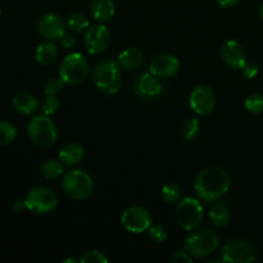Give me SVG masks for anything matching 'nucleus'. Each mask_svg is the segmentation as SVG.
<instances>
[{"mask_svg": "<svg viewBox=\"0 0 263 263\" xmlns=\"http://www.w3.org/2000/svg\"><path fill=\"white\" fill-rule=\"evenodd\" d=\"M194 189L204 202H217L230 189V176L220 167H208L198 174Z\"/></svg>", "mask_w": 263, "mask_h": 263, "instance_id": "nucleus-1", "label": "nucleus"}, {"mask_svg": "<svg viewBox=\"0 0 263 263\" xmlns=\"http://www.w3.org/2000/svg\"><path fill=\"white\" fill-rule=\"evenodd\" d=\"M92 81L97 89L104 95H116L122 85L120 64L109 59L98 63L92 71Z\"/></svg>", "mask_w": 263, "mask_h": 263, "instance_id": "nucleus-2", "label": "nucleus"}, {"mask_svg": "<svg viewBox=\"0 0 263 263\" xmlns=\"http://www.w3.org/2000/svg\"><path fill=\"white\" fill-rule=\"evenodd\" d=\"M64 194L73 200H85L94 193V181L81 170H71L67 172L62 181Z\"/></svg>", "mask_w": 263, "mask_h": 263, "instance_id": "nucleus-3", "label": "nucleus"}, {"mask_svg": "<svg viewBox=\"0 0 263 263\" xmlns=\"http://www.w3.org/2000/svg\"><path fill=\"white\" fill-rule=\"evenodd\" d=\"M218 244L220 239L215 231L210 229H199L187 236L185 241V251L194 258H204L215 253Z\"/></svg>", "mask_w": 263, "mask_h": 263, "instance_id": "nucleus-4", "label": "nucleus"}, {"mask_svg": "<svg viewBox=\"0 0 263 263\" xmlns=\"http://www.w3.org/2000/svg\"><path fill=\"white\" fill-rule=\"evenodd\" d=\"M27 134L31 141L41 148H48V146L53 145L58 136L55 125L46 115L35 116L28 122Z\"/></svg>", "mask_w": 263, "mask_h": 263, "instance_id": "nucleus-5", "label": "nucleus"}, {"mask_svg": "<svg viewBox=\"0 0 263 263\" xmlns=\"http://www.w3.org/2000/svg\"><path fill=\"white\" fill-rule=\"evenodd\" d=\"M203 220V207L195 198L185 197L177 203L176 221L181 229L193 231L200 225Z\"/></svg>", "mask_w": 263, "mask_h": 263, "instance_id": "nucleus-6", "label": "nucleus"}, {"mask_svg": "<svg viewBox=\"0 0 263 263\" xmlns=\"http://www.w3.org/2000/svg\"><path fill=\"white\" fill-rule=\"evenodd\" d=\"M89 73V63L84 55L79 53L68 54L62 61L59 76L68 85H79L84 81Z\"/></svg>", "mask_w": 263, "mask_h": 263, "instance_id": "nucleus-7", "label": "nucleus"}, {"mask_svg": "<svg viewBox=\"0 0 263 263\" xmlns=\"http://www.w3.org/2000/svg\"><path fill=\"white\" fill-rule=\"evenodd\" d=\"M26 207L28 211L39 215H46L53 212L58 205V197L49 187L39 186L30 190L25 198Z\"/></svg>", "mask_w": 263, "mask_h": 263, "instance_id": "nucleus-8", "label": "nucleus"}, {"mask_svg": "<svg viewBox=\"0 0 263 263\" xmlns=\"http://www.w3.org/2000/svg\"><path fill=\"white\" fill-rule=\"evenodd\" d=\"M256 249L244 239H233L223 247L222 261L228 263H252L256 261Z\"/></svg>", "mask_w": 263, "mask_h": 263, "instance_id": "nucleus-9", "label": "nucleus"}, {"mask_svg": "<svg viewBox=\"0 0 263 263\" xmlns=\"http://www.w3.org/2000/svg\"><path fill=\"white\" fill-rule=\"evenodd\" d=\"M121 222L128 233L140 234L152 226V215L146 208L134 205L125 210L121 216Z\"/></svg>", "mask_w": 263, "mask_h": 263, "instance_id": "nucleus-10", "label": "nucleus"}, {"mask_svg": "<svg viewBox=\"0 0 263 263\" xmlns=\"http://www.w3.org/2000/svg\"><path fill=\"white\" fill-rule=\"evenodd\" d=\"M134 94L138 99L143 102H152L163 94V85L161 84L159 79L153 73H143L136 79L134 84Z\"/></svg>", "mask_w": 263, "mask_h": 263, "instance_id": "nucleus-11", "label": "nucleus"}, {"mask_svg": "<svg viewBox=\"0 0 263 263\" xmlns=\"http://www.w3.org/2000/svg\"><path fill=\"white\" fill-rule=\"evenodd\" d=\"M189 104L198 116H208L215 110L216 95L208 85H198L192 90Z\"/></svg>", "mask_w": 263, "mask_h": 263, "instance_id": "nucleus-12", "label": "nucleus"}, {"mask_svg": "<svg viewBox=\"0 0 263 263\" xmlns=\"http://www.w3.org/2000/svg\"><path fill=\"white\" fill-rule=\"evenodd\" d=\"M110 40H112L110 32L105 26L94 25L87 27L84 37V45L87 53L99 54L109 46Z\"/></svg>", "mask_w": 263, "mask_h": 263, "instance_id": "nucleus-13", "label": "nucleus"}, {"mask_svg": "<svg viewBox=\"0 0 263 263\" xmlns=\"http://www.w3.org/2000/svg\"><path fill=\"white\" fill-rule=\"evenodd\" d=\"M66 23L61 15L55 13H46L37 23V31L45 40H58L66 32Z\"/></svg>", "mask_w": 263, "mask_h": 263, "instance_id": "nucleus-14", "label": "nucleus"}, {"mask_svg": "<svg viewBox=\"0 0 263 263\" xmlns=\"http://www.w3.org/2000/svg\"><path fill=\"white\" fill-rule=\"evenodd\" d=\"M180 62L171 54H158L152 59L149 64V72L158 79H170L179 72Z\"/></svg>", "mask_w": 263, "mask_h": 263, "instance_id": "nucleus-15", "label": "nucleus"}, {"mask_svg": "<svg viewBox=\"0 0 263 263\" xmlns=\"http://www.w3.org/2000/svg\"><path fill=\"white\" fill-rule=\"evenodd\" d=\"M221 57L231 69H241L247 64L246 48L236 40H229L221 50Z\"/></svg>", "mask_w": 263, "mask_h": 263, "instance_id": "nucleus-16", "label": "nucleus"}, {"mask_svg": "<svg viewBox=\"0 0 263 263\" xmlns=\"http://www.w3.org/2000/svg\"><path fill=\"white\" fill-rule=\"evenodd\" d=\"M13 108L17 110L18 113L25 116L33 115V113L37 110L39 108V102L33 95H31L30 92H18L13 97L12 99Z\"/></svg>", "mask_w": 263, "mask_h": 263, "instance_id": "nucleus-17", "label": "nucleus"}, {"mask_svg": "<svg viewBox=\"0 0 263 263\" xmlns=\"http://www.w3.org/2000/svg\"><path fill=\"white\" fill-rule=\"evenodd\" d=\"M90 12L98 22H108L115 15V3L113 0H91Z\"/></svg>", "mask_w": 263, "mask_h": 263, "instance_id": "nucleus-18", "label": "nucleus"}, {"mask_svg": "<svg viewBox=\"0 0 263 263\" xmlns=\"http://www.w3.org/2000/svg\"><path fill=\"white\" fill-rule=\"evenodd\" d=\"M59 161L66 166H76L84 158V148L77 143H68L59 152Z\"/></svg>", "mask_w": 263, "mask_h": 263, "instance_id": "nucleus-19", "label": "nucleus"}, {"mask_svg": "<svg viewBox=\"0 0 263 263\" xmlns=\"http://www.w3.org/2000/svg\"><path fill=\"white\" fill-rule=\"evenodd\" d=\"M117 63L122 69H136L143 63V53L136 48H128L118 54Z\"/></svg>", "mask_w": 263, "mask_h": 263, "instance_id": "nucleus-20", "label": "nucleus"}, {"mask_svg": "<svg viewBox=\"0 0 263 263\" xmlns=\"http://www.w3.org/2000/svg\"><path fill=\"white\" fill-rule=\"evenodd\" d=\"M57 57H58V48H57V45L53 41L46 40L36 48L35 58L37 63L43 64V66L51 64L55 61Z\"/></svg>", "mask_w": 263, "mask_h": 263, "instance_id": "nucleus-21", "label": "nucleus"}, {"mask_svg": "<svg viewBox=\"0 0 263 263\" xmlns=\"http://www.w3.org/2000/svg\"><path fill=\"white\" fill-rule=\"evenodd\" d=\"M210 220L215 228H225L230 221V212L223 204H215L211 208Z\"/></svg>", "mask_w": 263, "mask_h": 263, "instance_id": "nucleus-22", "label": "nucleus"}, {"mask_svg": "<svg viewBox=\"0 0 263 263\" xmlns=\"http://www.w3.org/2000/svg\"><path fill=\"white\" fill-rule=\"evenodd\" d=\"M40 172L48 180L58 179L63 174V163L55 161V159H48V161L41 164Z\"/></svg>", "mask_w": 263, "mask_h": 263, "instance_id": "nucleus-23", "label": "nucleus"}, {"mask_svg": "<svg viewBox=\"0 0 263 263\" xmlns=\"http://www.w3.org/2000/svg\"><path fill=\"white\" fill-rule=\"evenodd\" d=\"M18 131L13 123L8 121H0V145L12 144L17 139Z\"/></svg>", "mask_w": 263, "mask_h": 263, "instance_id": "nucleus-24", "label": "nucleus"}, {"mask_svg": "<svg viewBox=\"0 0 263 263\" xmlns=\"http://www.w3.org/2000/svg\"><path fill=\"white\" fill-rule=\"evenodd\" d=\"M181 189H180L179 185L176 184H166L162 187V198L166 203L168 204H176L181 200Z\"/></svg>", "mask_w": 263, "mask_h": 263, "instance_id": "nucleus-25", "label": "nucleus"}, {"mask_svg": "<svg viewBox=\"0 0 263 263\" xmlns=\"http://www.w3.org/2000/svg\"><path fill=\"white\" fill-rule=\"evenodd\" d=\"M66 26L72 32H81L85 28L89 27V20L82 13H73L68 17Z\"/></svg>", "mask_w": 263, "mask_h": 263, "instance_id": "nucleus-26", "label": "nucleus"}, {"mask_svg": "<svg viewBox=\"0 0 263 263\" xmlns=\"http://www.w3.org/2000/svg\"><path fill=\"white\" fill-rule=\"evenodd\" d=\"M200 133V123L197 118H190L181 128V136L185 140H194Z\"/></svg>", "mask_w": 263, "mask_h": 263, "instance_id": "nucleus-27", "label": "nucleus"}, {"mask_svg": "<svg viewBox=\"0 0 263 263\" xmlns=\"http://www.w3.org/2000/svg\"><path fill=\"white\" fill-rule=\"evenodd\" d=\"M40 108L41 110H43L44 115H55L59 110V108H61V102H59V99L57 98V95H45L44 99L41 100Z\"/></svg>", "mask_w": 263, "mask_h": 263, "instance_id": "nucleus-28", "label": "nucleus"}, {"mask_svg": "<svg viewBox=\"0 0 263 263\" xmlns=\"http://www.w3.org/2000/svg\"><path fill=\"white\" fill-rule=\"evenodd\" d=\"M246 108L251 113L259 115L263 112V95L259 92H253L246 99Z\"/></svg>", "mask_w": 263, "mask_h": 263, "instance_id": "nucleus-29", "label": "nucleus"}, {"mask_svg": "<svg viewBox=\"0 0 263 263\" xmlns=\"http://www.w3.org/2000/svg\"><path fill=\"white\" fill-rule=\"evenodd\" d=\"M148 236L153 243L156 244H162L166 241L168 233H167V229L164 228L161 223H156V225H152L148 229Z\"/></svg>", "mask_w": 263, "mask_h": 263, "instance_id": "nucleus-30", "label": "nucleus"}, {"mask_svg": "<svg viewBox=\"0 0 263 263\" xmlns=\"http://www.w3.org/2000/svg\"><path fill=\"white\" fill-rule=\"evenodd\" d=\"M64 84L66 82H64V80L61 76L50 77L44 84V92H45V95H58L63 90Z\"/></svg>", "mask_w": 263, "mask_h": 263, "instance_id": "nucleus-31", "label": "nucleus"}, {"mask_svg": "<svg viewBox=\"0 0 263 263\" xmlns=\"http://www.w3.org/2000/svg\"><path fill=\"white\" fill-rule=\"evenodd\" d=\"M80 262L82 263H107L108 258L99 251H87L81 257Z\"/></svg>", "mask_w": 263, "mask_h": 263, "instance_id": "nucleus-32", "label": "nucleus"}, {"mask_svg": "<svg viewBox=\"0 0 263 263\" xmlns=\"http://www.w3.org/2000/svg\"><path fill=\"white\" fill-rule=\"evenodd\" d=\"M59 40H61L62 48L67 49V50H69V49H73L74 46H76V39H74V36L72 35V33L64 32V35L62 36Z\"/></svg>", "mask_w": 263, "mask_h": 263, "instance_id": "nucleus-33", "label": "nucleus"}, {"mask_svg": "<svg viewBox=\"0 0 263 263\" xmlns=\"http://www.w3.org/2000/svg\"><path fill=\"white\" fill-rule=\"evenodd\" d=\"M241 72H243V74L246 79L251 80V79H253V77L257 76V73H258V67H257L254 63H248V62H247L246 66L241 68Z\"/></svg>", "mask_w": 263, "mask_h": 263, "instance_id": "nucleus-34", "label": "nucleus"}, {"mask_svg": "<svg viewBox=\"0 0 263 263\" xmlns=\"http://www.w3.org/2000/svg\"><path fill=\"white\" fill-rule=\"evenodd\" d=\"M172 262H176V263H182V262H187V263H192L193 258L186 251L185 252H177L174 257H172Z\"/></svg>", "mask_w": 263, "mask_h": 263, "instance_id": "nucleus-35", "label": "nucleus"}, {"mask_svg": "<svg viewBox=\"0 0 263 263\" xmlns=\"http://www.w3.org/2000/svg\"><path fill=\"white\" fill-rule=\"evenodd\" d=\"M13 210L15 211V212H18V213H21V212H23V211L25 210H27V207H26V202H25V199H17L15 200L14 203H13Z\"/></svg>", "mask_w": 263, "mask_h": 263, "instance_id": "nucleus-36", "label": "nucleus"}, {"mask_svg": "<svg viewBox=\"0 0 263 263\" xmlns=\"http://www.w3.org/2000/svg\"><path fill=\"white\" fill-rule=\"evenodd\" d=\"M241 0H217L218 4L223 8H231V7H235L240 3Z\"/></svg>", "mask_w": 263, "mask_h": 263, "instance_id": "nucleus-37", "label": "nucleus"}, {"mask_svg": "<svg viewBox=\"0 0 263 263\" xmlns=\"http://www.w3.org/2000/svg\"><path fill=\"white\" fill-rule=\"evenodd\" d=\"M258 14H259V18L263 21V2L261 3V5H259V10H258Z\"/></svg>", "mask_w": 263, "mask_h": 263, "instance_id": "nucleus-38", "label": "nucleus"}, {"mask_svg": "<svg viewBox=\"0 0 263 263\" xmlns=\"http://www.w3.org/2000/svg\"><path fill=\"white\" fill-rule=\"evenodd\" d=\"M63 262H64V263H69V262H72V263H76L77 261H76V259H73V258H67V259H64Z\"/></svg>", "mask_w": 263, "mask_h": 263, "instance_id": "nucleus-39", "label": "nucleus"}, {"mask_svg": "<svg viewBox=\"0 0 263 263\" xmlns=\"http://www.w3.org/2000/svg\"><path fill=\"white\" fill-rule=\"evenodd\" d=\"M0 15H2V7H0Z\"/></svg>", "mask_w": 263, "mask_h": 263, "instance_id": "nucleus-40", "label": "nucleus"}]
</instances>
